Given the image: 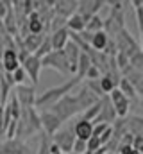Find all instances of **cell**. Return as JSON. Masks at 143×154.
<instances>
[{
	"mask_svg": "<svg viewBox=\"0 0 143 154\" xmlns=\"http://www.w3.org/2000/svg\"><path fill=\"white\" fill-rule=\"evenodd\" d=\"M91 66V63H90V57H88V54H81L79 56V61H77V66H75V77L77 79H84V75H86V72H88V68Z\"/></svg>",
	"mask_w": 143,
	"mask_h": 154,
	"instance_id": "484cf974",
	"label": "cell"
},
{
	"mask_svg": "<svg viewBox=\"0 0 143 154\" xmlns=\"http://www.w3.org/2000/svg\"><path fill=\"white\" fill-rule=\"evenodd\" d=\"M106 5L104 0H82V2H77V14L82 16L84 22H88L91 16L99 14V11Z\"/></svg>",
	"mask_w": 143,
	"mask_h": 154,
	"instance_id": "30bf717a",
	"label": "cell"
},
{
	"mask_svg": "<svg viewBox=\"0 0 143 154\" xmlns=\"http://www.w3.org/2000/svg\"><path fill=\"white\" fill-rule=\"evenodd\" d=\"M50 142H52L63 154H70L72 147H73V142H75V134H73L72 129L63 127V129L56 131V133L50 136Z\"/></svg>",
	"mask_w": 143,
	"mask_h": 154,
	"instance_id": "5b68a950",
	"label": "cell"
},
{
	"mask_svg": "<svg viewBox=\"0 0 143 154\" xmlns=\"http://www.w3.org/2000/svg\"><path fill=\"white\" fill-rule=\"evenodd\" d=\"M72 152H75V154H86V142H82V140H77V138H75L73 147H72Z\"/></svg>",
	"mask_w": 143,
	"mask_h": 154,
	"instance_id": "d6a6232c",
	"label": "cell"
},
{
	"mask_svg": "<svg viewBox=\"0 0 143 154\" xmlns=\"http://www.w3.org/2000/svg\"><path fill=\"white\" fill-rule=\"evenodd\" d=\"M52 52V45H50V38L48 36H45L43 38V41H41V45L38 47V50H36L34 54V57H38V59H41V57H45V56H48Z\"/></svg>",
	"mask_w": 143,
	"mask_h": 154,
	"instance_id": "4316f807",
	"label": "cell"
},
{
	"mask_svg": "<svg viewBox=\"0 0 143 154\" xmlns=\"http://www.w3.org/2000/svg\"><path fill=\"white\" fill-rule=\"evenodd\" d=\"M73 134L77 140H82V142H88L91 136H93V124L91 122H86V120H77L75 125H73Z\"/></svg>",
	"mask_w": 143,
	"mask_h": 154,
	"instance_id": "5bb4252c",
	"label": "cell"
},
{
	"mask_svg": "<svg viewBox=\"0 0 143 154\" xmlns=\"http://www.w3.org/2000/svg\"><path fill=\"white\" fill-rule=\"evenodd\" d=\"M20 66L23 68V72L27 74V77L31 79V86H34L39 82V74H41V61L34 57L32 54H29L22 63H20Z\"/></svg>",
	"mask_w": 143,
	"mask_h": 154,
	"instance_id": "ba28073f",
	"label": "cell"
},
{
	"mask_svg": "<svg viewBox=\"0 0 143 154\" xmlns=\"http://www.w3.org/2000/svg\"><path fill=\"white\" fill-rule=\"evenodd\" d=\"M113 39H114V45H116V52L118 54H123L127 57H131L132 54H136L138 50H141L140 43L131 36V32L127 29H122Z\"/></svg>",
	"mask_w": 143,
	"mask_h": 154,
	"instance_id": "3957f363",
	"label": "cell"
},
{
	"mask_svg": "<svg viewBox=\"0 0 143 154\" xmlns=\"http://www.w3.org/2000/svg\"><path fill=\"white\" fill-rule=\"evenodd\" d=\"M118 81L120 75H111V74H102L99 79V84H100V90L104 95H109L114 88H118Z\"/></svg>",
	"mask_w": 143,
	"mask_h": 154,
	"instance_id": "ffe728a7",
	"label": "cell"
},
{
	"mask_svg": "<svg viewBox=\"0 0 143 154\" xmlns=\"http://www.w3.org/2000/svg\"><path fill=\"white\" fill-rule=\"evenodd\" d=\"M131 147H132V151L141 152V151H143V136H134V138H132Z\"/></svg>",
	"mask_w": 143,
	"mask_h": 154,
	"instance_id": "836d02e7",
	"label": "cell"
},
{
	"mask_svg": "<svg viewBox=\"0 0 143 154\" xmlns=\"http://www.w3.org/2000/svg\"><path fill=\"white\" fill-rule=\"evenodd\" d=\"M102 104H104V97L102 99H99L93 106H90L86 111H82V116H81V120H86V122H91L93 124V120L99 116L100 113V109H102Z\"/></svg>",
	"mask_w": 143,
	"mask_h": 154,
	"instance_id": "603a6c76",
	"label": "cell"
},
{
	"mask_svg": "<svg viewBox=\"0 0 143 154\" xmlns=\"http://www.w3.org/2000/svg\"><path fill=\"white\" fill-rule=\"evenodd\" d=\"M39 113V124H41V133H45L47 136H52L56 131L61 129V120L54 115L52 111H38Z\"/></svg>",
	"mask_w": 143,
	"mask_h": 154,
	"instance_id": "9c48e42d",
	"label": "cell"
},
{
	"mask_svg": "<svg viewBox=\"0 0 143 154\" xmlns=\"http://www.w3.org/2000/svg\"><path fill=\"white\" fill-rule=\"evenodd\" d=\"M81 82H82L81 79H77V77L73 75L72 79L65 81L63 84L54 86V88H48V90L43 91L41 95H36V102H34L36 111H47V109H50L59 99H63L65 95L72 93V90H73L77 84H81Z\"/></svg>",
	"mask_w": 143,
	"mask_h": 154,
	"instance_id": "6da1fadb",
	"label": "cell"
},
{
	"mask_svg": "<svg viewBox=\"0 0 143 154\" xmlns=\"http://www.w3.org/2000/svg\"><path fill=\"white\" fill-rule=\"evenodd\" d=\"M107 39H109V36H107V34L104 32V31H100V32H95V34L91 36L90 47H91L93 50H97V52H104Z\"/></svg>",
	"mask_w": 143,
	"mask_h": 154,
	"instance_id": "d4e9b609",
	"label": "cell"
},
{
	"mask_svg": "<svg viewBox=\"0 0 143 154\" xmlns=\"http://www.w3.org/2000/svg\"><path fill=\"white\" fill-rule=\"evenodd\" d=\"M2 151H4V154H27V145L23 143V140L13 138V140H5L2 143Z\"/></svg>",
	"mask_w": 143,
	"mask_h": 154,
	"instance_id": "d6986e66",
	"label": "cell"
},
{
	"mask_svg": "<svg viewBox=\"0 0 143 154\" xmlns=\"http://www.w3.org/2000/svg\"><path fill=\"white\" fill-rule=\"evenodd\" d=\"M48 147H50V136H47L45 133H41L39 147H38V152H36V154H50V152H48Z\"/></svg>",
	"mask_w": 143,
	"mask_h": 154,
	"instance_id": "4dcf8cb0",
	"label": "cell"
},
{
	"mask_svg": "<svg viewBox=\"0 0 143 154\" xmlns=\"http://www.w3.org/2000/svg\"><path fill=\"white\" fill-rule=\"evenodd\" d=\"M0 27H2V20H0Z\"/></svg>",
	"mask_w": 143,
	"mask_h": 154,
	"instance_id": "8d00e7d4",
	"label": "cell"
},
{
	"mask_svg": "<svg viewBox=\"0 0 143 154\" xmlns=\"http://www.w3.org/2000/svg\"><path fill=\"white\" fill-rule=\"evenodd\" d=\"M48 27L52 29V32H54V31H59V29H65V27H66V18H63V16H59V14L54 13V16H52V20H50V25H48Z\"/></svg>",
	"mask_w": 143,
	"mask_h": 154,
	"instance_id": "f546056e",
	"label": "cell"
},
{
	"mask_svg": "<svg viewBox=\"0 0 143 154\" xmlns=\"http://www.w3.org/2000/svg\"><path fill=\"white\" fill-rule=\"evenodd\" d=\"M50 45H52V50H63L65 48V45L68 43V29L65 27V29H59V31H54L50 36Z\"/></svg>",
	"mask_w": 143,
	"mask_h": 154,
	"instance_id": "ac0fdd59",
	"label": "cell"
},
{
	"mask_svg": "<svg viewBox=\"0 0 143 154\" xmlns=\"http://www.w3.org/2000/svg\"><path fill=\"white\" fill-rule=\"evenodd\" d=\"M63 54H65V59H66V63H68V66H70L72 70V75H75V66H77V61H79V56L82 54L81 52V48L68 39V43L65 45V48H63Z\"/></svg>",
	"mask_w": 143,
	"mask_h": 154,
	"instance_id": "7c38bea8",
	"label": "cell"
},
{
	"mask_svg": "<svg viewBox=\"0 0 143 154\" xmlns=\"http://www.w3.org/2000/svg\"><path fill=\"white\" fill-rule=\"evenodd\" d=\"M11 77H13V82H14V86H22V84H27V81H29V77H27V74L23 72V68L22 66H18L13 74H11Z\"/></svg>",
	"mask_w": 143,
	"mask_h": 154,
	"instance_id": "f1b7e54d",
	"label": "cell"
},
{
	"mask_svg": "<svg viewBox=\"0 0 143 154\" xmlns=\"http://www.w3.org/2000/svg\"><path fill=\"white\" fill-rule=\"evenodd\" d=\"M39 61H41V68H52L63 75H72V70L66 63V59H65L63 50H52L48 56L41 57Z\"/></svg>",
	"mask_w": 143,
	"mask_h": 154,
	"instance_id": "277c9868",
	"label": "cell"
},
{
	"mask_svg": "<svg viewBox=\"0 0 143 154\" xmlns=\"http://www.w3.org/2000/svg\"><path fill=\"white\" fill-rule=\"evenodd\" d=\"M48 111H52L61 122H65V120H68L72 116H75L77 113H81V108H79L75 97H73L72 93H68V95H65L63 99H59Z\"/></svg>",
	"mask_w": 143,
	"mask_h": 154,
	"instance_id": "7a4b0ae2",
	"label": "cell"
},
{
	"mask_svg": "<svg viewBox=\"0 0 143 154\" xmlns=\"http://www.w3.org/2000/svg\"><path fill=\"white\" fill-rule=\"evenodd\" d=\"M43 31H45L43 22L39 20L38 13L32 11V13L27 16V20H25V32H27V34H43Z\"/></svg>",
	"mask_w": 143,
	"mask_h": 154,
	"instance_id": "2e32d148",
	"label": "cell"
},
{
	"mask_svg": "<svg viewBox=\"0 0 143 154\" xmlns=\"http://www.w3.org/2000/svg\"><path fill=\"white\" fill-rule=\"evenodd\" d=\"M129 66L136 72H143V50H138L129 57Z\"/></svg>",
	"mask_w": 143,
	"mask_h": 154,
	"instance_id": "83f0119b",
	"label": "cell"
},
{
	"mask_svg": "<svg viewBox=\"0 0 143 154\" xmlns=\"http://www.w3.org/2000/svg\"><path fill=\"white\" fill-rule=\"evenodd\" d=\"M122 29H125V16L123 11H113L109 13V16L104 18V32L109 38H114Z\"/></svg>",
	"mask_w": 143,
	"mask_h": 154,
	"instance_id": "8992f818",
	"label": "cell"
},
{
	"mask_svg": "<svg viewBox=\"0 0 143 154\" xmlns=\"http://www.w3.org/2000/svg\"><path fill=\"white\" fill-rule=\"evenodd\" d=\"M43 38H45L43 34H27L25 38H22V47H23V50L29 52V54H34L36 50H38V47L41 45Z\"/></svg>",
	"mask_w": 143,
	"mask_h": 154,
	"instance_id": "44dd1931",
	"label": "cell"
},
{
	"mask_svg": "<svg viewBox=\"0 0 143 154\" xmlns=\"http://www.w3.org/2000/svg\"><path fill=\"white\" fill-rule=\"evenodd\" d=\"M73 97H75V100H77V104H79L81 111H86L90 106H93V104L99 100V97H97V95H93V93H91V91L86 88V84H84V82L81 84L79 91H77Z\"/></svg>",
	"mask_w": 143,
	"mask_h": 154,
	"instance_id": "8fae6325",
	"label": "cell"
},
{
	"mask_svg": "<svg viewBox=\"0 0 143 154\" xmlns=\"http://www.w3.org/2000/svg\"><path fill=\"white\" fill-rule=\"evenodd\" d=\"M84 31H86V32H90V34H95V32H100V31H104V18H102L100 14H95V16H91V18L86 22V27H84Z\"/></svg>",
	"mask_w": 143,
	"mask_h": 154,
	"instance_id": "cb8c5ba5",
	"label": "cell"
},
{
	"mask_svg": "<svg viewBox=\"0 0 143 154\" xmlns=\"http://www.w3.org/2000/svg\"><path fill=\"white\" fill-rule=\"evenodd\" d=\"M107 127H109L107 124H95V125H93V136H97V138H99V136H100V134L107 129Z\"/></svg>",
	"mask_w": 143,
	"mask_h": 154,
	"instance_id": "d590c367",
	"label": "cell"
},
{
	"mask_svg": "<svg viewBox=\"0 0 143 154\" xmlns=\"http://www.w3.org/2000/svg\"><path fill=\"white\" fill-rule=\"evenodd\" d=\"M14 97L20 104V108H34L36 102V88L31 84H22V86H14Z\"/></svg>",
	"mask_w": 143,
	"mask_h": 154,
	"instance_id": "52a82bcc",
	"label": "cell"
},
{
	"mask_svg": "<svg viewBox=\"0 0 143 154\" xmlns=\"http://www.w3.org/2000/svg\"><path fill=\"white\" fill-rule=\"evenodd\" d=\"M102 145H100V140L97 138V136H91L88 142H86V154H91L95 152L97 149H100Z\"/></svg>",
	"mask_w": 143,
	"mask_h": 154,
	"instance_id": "1f68e13d",
	"label": "cell"
},
{
	"mask_svg": "<svg viewBox=\"0 0 143 154\" xmlns=\"http://www.w3.org/2000/svg\"><path fill=\"white\" fill-rule=\"evenodd\" d=\"M9 7H11V2L9 0H0V20H4V16L7 14Z\"/></svg>",
	"mask_w": 143,
	"mask_h": 154,
	"instance_id": "e575fe53",
	"label": "cell"
},
{
	"mask_svg": "<svg viewBox=\"0 0 143 154\" xmlns=\"http://www.w3.org/2000/svg\"><path fill=\"white\" fill-rule=\"evenodd\" d=\"M0 63H2V68H4V72H7V74H13L18 66H20V63H18V57H16V50H11V48H7V50H4L2 52V57H0Z\"/></svg>",
	"mask_w": 143,
	"mask_h": 154,
	"instance_id": "9a60e30c",
	"label": "cell"
},
{
	"mask_svg": "<svg viewBox=\"0 0 143 154\" xmlns=\"http://www.w3.org/2000/svg\"><path fill=\"white\" fill-rule=\"evenodd\" d=\"M52 9H54L56 14H59V16L68 20L72 14L77 13V2L75 0H57V2H54Z\"/></svg>",
	"mask_w": 143,
	"mask_h": 154,
	"instance_id": "4fadbf2b",
	"label": "cell"
},
{
	"mask_svg": "<svg viewBox=\"0 0 143 154\" xmlns=\"http://www.w3.org/2000/svg\"><path fill=\"white\" fill-rule=\"evenodd\" d=\"M125 131L132 136H141L143 133V118L140 115H129V118H123Z\"/></svg>",
	"mask_w": 143,
	"mask_h": 154,
	"instance_id": "e0dca14e",
	"label": "cell"
},
{
	"mask_svg": "<svg viewBox=\"0 0 143 154\" xmlns=\"http://www.w3.org/2000/svg\"><path fill=\"white\" fill-rule=\"evenodd\" d=\"M84 27H86V22L82 20V16L81 14H72L70 18L66 20V29H68V32H75V34H81L82 31H84Z\"/></svg>",
	"mask_w": 143,
	"mask_h": 154,
	"instance_id": "7402d4cb",
	"label": "cell"
}]
</instances>
